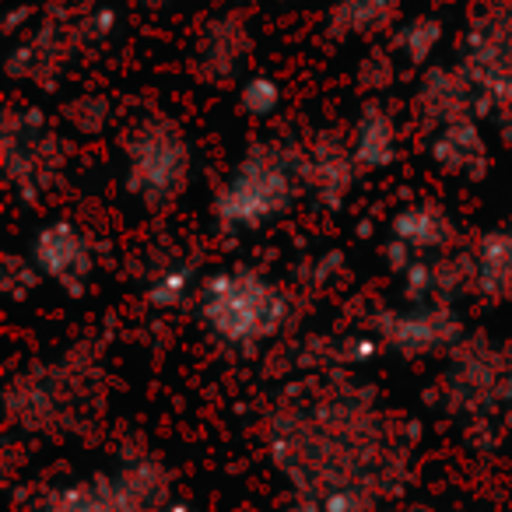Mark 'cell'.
I'll list each match as a JSON object with an SVG mask.
<instances>
[{
  "label": "cell",
  "instance_id": "cell-1",
  "mask_svg": "<svg viewBox=\"0 0 512 512\" xmlns=\"http://www.w3.org/2000/svg\"><path fill=\"white\" fill-rule=\"evenodd\" d=\"M271 453L299 498H316L330 512H369L397 495L407 470L397 425L358 386H327L278 407Z\"/></svg>",
  "mask_w": 512,
  "mask_h": 512
},
{
  "label": "cell",
  "instance_id": "cell-2",
  "mask_svg": "<svg viewBox=\"0 0 512 512\" xmlns=\"http://www.w3.org/2000/svg\"><path fill=\"white\" fill-rule=\"evenodd\" d=\"M200 316L225 344L253 348L285 327L288 299L260 274L225 271L207 278L200 288Z\"/></svg>",
  "mask_w": 512,
  "mask_h": 512
},
{
  "label": "cell",
  "instance_id": "cell-3",
  "mask_svg": "<svg viewBox=\"0 0 512 512\" xmlns=\"http://www.w3.org/2000/svg\"><path fill=\"white\" fill-rule=\"evenodd\" d=\"M299 176V151L281 144L253 148L214 197V218L225 228H256L292 207Z\"/></svg>",
  "mask_w": 512,
  "mask_h": 512
},
{
  "label": "cell",
  "instance_id": "cell-4",
  "mask_svg": "<svg viewBox=\"0 0 512 512\" xmlns=\"http://www.w3.org/2000/svg\"><path fill=\"white\" fill-rule=\"evenodd\" d=\"M463 71L474 81L481 113L512 109V0H484L463 39Z\"/></svg>",
  "mask_w": 512,
  "mask_h": 512
},
{
  "label": "cell",
  "instance_id": "cell-5",
  "mask_svg": "<svg viewBox=\"0 0 512 512\" xmlns=\"http://www.w3.org/2000/svg\"><path fill=\"white\" fill-rule=\"evenodd\" d=\"M190 144L172 120H148L127 144V190L148 204H165L186 186Z\"/></svg>",
  "mask_w": 512,
  "mask_h": 512
},
{
  "label": "cell",
  "instance_id": "cell-6",
  "mask_svg": "<svg viewBox=\"0 0 512 512\" xmlns=\"http://www.w3.org/2000/svg\"><path fill=\"white\" fill-rule=\"evenodd\" d=\"M0 151H4L8 179L22 190V197H36L53 179V169L60 162V141L46 130V116L36 106L4 113Z\"/></svg>",
  "mask_w": 512,
  "mask_h": 512
},
{
  "label": "cell",
  "instance_id": "cell-7",
  "mask_svg": "<svg viewBox=\"0 0 512 512\" xmlns=\"http://www.w3.org/2000/svg\"><path fill=\"white\" fill-rule=\"evenodd\" d=\"M442 386H446V404H453L456 411L481 414L495 407L502 393H509V365L484 341H460L449 351Z\"/></svg>",
  "mask_w": 512,
  "mask_h": 512
},
{
  "label": "cell",
  "instance_id": "cell-8",
  "mask_svg": "<svg viewBox=\"0 0 512 512\" xmlns=\"http://www.w3.org/2000/svg\"><path fill=\"white\" fill-rule=\"evenodd\" d=\"M376 330L386 348L407 358L453 351L463 341V323L449 306H411L404 313H386L376 320Z\"/></svg>",
  "mask_w": 512,
  "mask_h": 512
},
{
  "label": "cell",
  "instance_id": "cell-9",
  "mask_svg": "<svg viewBox=\"0 0 512 512\" xmlns=\"http://www.w3.org/2000/svg\"><path fill=\"white\" fill-rule=\"evenodd\" d=\"M362 169L355 158V148H351L344 137L337 134H320L313 137V144L299 151V176L302 186L320 200L323 207H341L344 197L355 186V172Z\"/></svg>",
  "mask_w": 512,
  "mask_h": 512
},
{
  "label": "cell",
  "instance_id": "cell-10",
  "mask_svg": "<svg viewBox=\"0 0 512 512\" xmlns=\"http://www.w3.org/2000/svg\"><path fill=\"white\" fill-rule=\"evenodd\" d=\"M29 260L39 274L60 281L71 292H78L81 281L92 271V249H88V239L78 225L71 221H50L36 232L29 249Z\"/></svg>",
  "mask_w": 512,
  "mask_h": 512
},
{
  "label": "cell",
  "instance_id": "cell-11",
  "mask_svg": "<svg viewBox=\"0 0 512 512\" xmlns=\"http://www.w3.org/2000/svg\"><path fill=\"white\" fill-rule=\"evenodd\" d=\"M418 116L428 127H446L453 120H467V116H481V102H477V88L470 74L460 67H432L425 71L414 95Z\"/></svg>",
  "mask_w": 512,
  "mask_h": 512
},
{
  "label": "cell",
  "instance_id": "cell-12",
  "mask_svg": "<svg viewBox=\"0 0 512 512\" xmlns=\"http://www.w3.org/2000/svg\"><path fill=\"white\" fill-rule=\"evenodd\" d=\"M249 46H253V39H249L242 18H235V15L211 18V22L204 25V32H200L197 50H193L197 53V71L214 81L232 78L242 67V60H246Z\"/></svg>",
  "mask_w": 512,
  "mask_h": 512
},
{
  "label": "cell",
  "instance_id": "cell-13",
  "mask_svg": "<svg viewBox=\"0 0 512 512\" xmlns=\"http://www.w3.org/2000/svg\"><path fill=\"white\" fill-rule=\"evenodd\" d=\"M432 162L439 165V169L456 172V176H467V179L484 176V169H488V144H484V134L474 116L453 120L435 130Z\"/></svg>",
  "mask_w": 512,
  "mask_h": 512
},
{
  "label": "cell",
  "instance_id": "cell-14",
  "mask_svg": "<svg viewBox=\"0 0 512 512\" xmlns=\"http://www.w3.org/2000/svg\"><path fill=\"white\" fill-rule=\"evenodd\" d=\"M43 512H137L116 474H99L92 481L67 484L46 498Z\"/></svg>",
  "mask_w": 512,
  "mask_h": 512
},
{
  "label": "cell",
  "instance_id": "cell-15",
  "mask_svg": "<svg viewBox=\"0 0 512 512\" xmlns=\"http://www.w3.org/2000/svg\"><path fill=\"white\" fill-rule=\"evenodd\" d=\"M453 232V218L439 204H411L393 218V239L411 249L414 256L449 246Z\"/></svg>",
  "mask_w": 512,
  "mask_h": 512
},
{
  "label": "cell",
  "instance_id": "cell-16",
  "mask_svg": "<svg viewBox=\"0 0 512 512\" xmlns=\"http://www.w3.org/2000/svg\"><path fill=\"white\" fill-rule=\"evenodd\" d=\"M351 148L362 169H386L397 162V123L383 106H365L355 123V137Z\"/></svg>",
  "mask_w": 512,
  "mask_h": 512
},
{
  "label": "cell",
  "instance_id": "cell-17",
  "mask_svg": "<svg viewBox=\"0 0 512 512\" xmlns=\"http://www.w3.org/2000/svg\"><path fill=\"white\" fill-rule=\"evenodd\" d=\"M8 414L25 428H46L60 414V393L39 372H22L8 390Z\"/></svg>",
  "mask_w": 512,
  "mask_h": 512
},
{
  "label": "cell",
  "instance_id": "cell-18",
  "mask_svg": "<svg viewBox=\"0 0 512 512\" xmlns=\"http://www.w3.org/2000/svg\"><path fill=\"white\" fill-rule=\"evenodd\" d=\"M474 285L491 299L512 292V225L481 235L474 249Z\"/></svg>",
  "mask_w": 512,
  "mask_h": 512
},
{
  "label": "cell",
  "instance_id": "cell-19",
  "mask_svg": "<svg viewBox=\"0 0 512 512\" xmlns=\"http://www.w3.org/2000/svg\"><path fill=\"white\" fill-rule=\"evenodd\" d=\"M116 481L127 491L130 505H134L137 512H162L165 505L172 502L169 470L158 460H151V456H134V460H127L116 470Z\"/></svg>",
  "mask_w": 512,
  "mask_h": 512
},
{
  "label": "cell",
  "instance_id": "cell-20",
  "mask_svg": "<svg viewBox=\"0 0 512 512\" xmlns=\"http://www.w3.org/2000/svg\"><path fill=\"white\" fill-rule=\"evenodd\" d=\"M397 0H337L330 11V29L337 36H362L390 18Z\"/></svg>",
  "mask_w": 512,
  "mask_h": 512
},
{
  "label": "cell",
  "instance_id": "cell-21",
  "mask_svg": "<svg viewBox=\"0 0 512 512\" xmlns=\"http://www.w3.org/2000/svg\"><path fill=\"white\" fill-rule=\"evenodd\" d=\"M439 43H442V22L435 15L411 18L397 32V50L404 53L407 64H428L432 53L439 50Z\"/></svg>",
  "mask_w": 512,
  "mask_h": 512
},
{
  "label": "cell",
  "instance_id": "cell-22",
  "mask_svg": "<svg viewBox=\"0 0 512 512\" xmlns=\"http://www.w3.org/2000/svg\"><path fill=\"white\" fill-rule=\"evenodd\" d=\"M239 106H242V113L253 116V120H267V116H274L281 106V85L271 74H253V78L242 85Z\"/></svg>",
  "mask_w": 512,
  "mask_h": 512
},
{
  "label": "cell",
  "instance_id": "cell-23",
  "mask_svg": "<svg viewBox=\"0 0 512 512\" xmlns=\"http://www.w3.org/2000/svg\"><path fill=\"white\" fill-rule=\"evenodd\" d=\"M193 292V274L190 267H165L155 281L148 285V302L158 309H172Z\"/></svg>",
  "mask_w": 512,
  "mask_h": 512
},
{
  "label": "cell",
  "instance_id": "cell-24",
  "mask_svg": "<svg viewBox=\"0 0 512 512\" xmlns=\"http://www.w3.org/2000/svg\"><path fill=\"white\" fill-rule=\"evenodd\" d=\"M67 120L81 130V134H99L109 120V102L99 95H81L67 106Z\"/></svg>",
  "mask_w": 512,
  "mask_h": 512
},
{
  "label": "cell",
  "instance_id": "cell-25",
  "mask_svg": "<svg viewBox=\"0 0 512 512\" xmlns=\"http://www.w3.org/2000/svg\"><path fill=\"white\" fill-rule=\"evenodd\" d=\"M32 260H18V256H8V264H4V288L11 295H25L32 285H36V274H32Z\"/></svg>",
  "mask_w": 512,
  "mask_h": 512
},
{
  "label": "cell",
  "instance_id": "cell-26",
  "mask_svg": "<svg viewBox=\"0 0 512 512\" xmlns=\"http://www.w3.org/2000/svg\"><path fill=\"white\" fill-rule=\"evenodd\" d=\"M390 78H393V67H390V60H386L383 53H376V57H369V60L362 64V85L383 88Z\"/></svg>",
  "mask_w": 512,
  "mask_h": 512
},
{
  "label": "cell",
  "instance_id": "cell-27",
  "mask_svg": "<svg viewBox=\"0 0 512 512\" xmlns=\"http://www.w3.org/2000/svg\"><path fill=\"white\" fill-rule=\"evenodd\" d=\"M29 22H32V8H29V4H22V8H11L8 18H4V32H8V36H15V32L25 29Z\"/></svg>",
  "mask_w": 512,
  "mask_h": 512
},
{
  "label": "cell",
  "instance_id": "cell-28",
  "mask_svg": "<svg viewBox=\"0 0 512 512\" xmlns=\"http://www.w3.org/2000/svg\"><path fill=\"white\" fill-rule=\"evenodd\" d=\"M288 512H330L323 502H316V498H295V505Z\"/></svg>",
  "mask_w": 512,
  "mask_h": 512
},
{
  "label": "cell",
  "instance_id": "cell-29",
  "mask_svg": "<svg viewBox=\"0 0 512 512\" xmlns=\"http://www.w3.org/2000/svg\"><path fill=\"white\" fill-rule=\"evenodd\" d=\"M162 512H193V509H190V505H186V502H169Z\"/></svg>",
  "mask_w": 512,
  "mask_h": 512
},
{
  "label": "cell",
  "instance_id": "cell-30",
  "mask_svg": "<svg viewBox=\"0 0 512 512\" xmlns=\"http://www.w3.org/2000/svg\"><path fill=\"white\" fill-rule=\"evenodd\" d=\"M502 134H505V141H512V109H509V120H505Z\"/></svg>",
  "mask_w": 512,
  "mask_h": 512
},
{
  "label": "cell",
  "instance_id": "cell-31",
  "mask_svg": "<svg viewBox=\"0 0 512 512\" xmlns=\"http://www.w3.org/2000/svg\"><path fill=\"white\" fill-rule=\"evenodd\" d=\"M509 393H512V365H509Z\"/></svg>",
  "mask_w": 512,
  "mask_h": 512
}]
</instances>
